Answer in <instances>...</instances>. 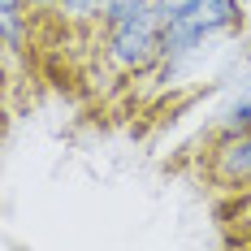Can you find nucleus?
I'll list each match as a JSON object with an SVG mask.
<instances>
[{
	"mask_svg": "<svg viewBox=\"0 0 251 251\" xmlns=\"http://www.w3.org/2000/svg\"><path fill=\"white\" fill-rule=\"evenodd\" d=\"M160 30H165V18H160L156 0L143 4L139 13L122 18V22H108V26L100 30L104 61H108L122 78L156 70V65L165 61V52H160Z\"/></svg>",
	"mask_w": 251,
	"mask_h": 251,
	"instance_id": "nucleus-1",
	"label": "nucleus"
},
{
	"mask_svg": "<svg viewBox=\"0 0 251 251\" xmlns=\"http://www.w3.org/2000/svg\"><path fill=\"white\" fill-rule=\"evenodd\" d=\"M243 9H247L243 0H200L186 18H191L195 26H203V30L217 39V35H229V30L243 26Z\"/></svg>",
	"mask_w": 251,
	"mask_h": 251,
	"instance_id": "nucleus-2",
	"label": "nucleus"
},
{
	"mask_svg": "<svg viewBox=\"0 0 251 251\" xmlns=\"http://www.w3.org/2000/svg\"><path fill=\"white\" fill-rule=\"evenodd\" d=\"M200 0H156V9H160V18L169 22V18H182V13H191Z\"/></svg>",
	"mask_w": 251,
	"mask_h": 251,
	"instance_id": "nucleus-3",
	"label": "nucleus"
},
{
	"mask_svg": "<svg viewBox=\"0 0 251 251\" xmlns=\"http://www.w3.org/2000/svg\"><path fill=\"white\" fill-rule=\"evenodd\" d=\"M30 4V13H48V9H56V0H26Z\"/></svg>",
	"mask_w": 251,
	"mask_h": 251,
	"instance_id": "nucleus-4",
	"label": "nucleus"
},
{
	"mask_svg": "<svg viewBox=\"0 0 251 251\" xmlns=\"http://www.w3.org/2000/svg\"><path fill=\"white\" fill-rule=\"evenodd\" d=\"M238 96H247V100H251V82H247V87H243V91H238Z\"/></svg>",
	"mask_w": 251,
	"mask_h": 251,
	"instance_id": "nucleus-5",
	"label": "nucleus"
},
{
	"mask_svg": "<svg viewBox=\"0 0 251 251\" xmlns=\"http://www.w3.org/2000/svg\"><path fill=\"white\" fill-rule=\"evenodd\" d=\"M100 4H104V9H108V0H100Z\"/></svg>",
	"mask_w": 251,
	"mask_h": 251,
	"instance_id": "nucleus-6",
	"label": "nucleus"
},
{
	"mask_svg": "<svg viewBox=\"0 0 251 251\" xmlns=\"http://www.w3.org/2000/svg\"><path fill=\"white\" fill-rule=\"evenodd\" d=\"M243 4H251V0H243Z\"/></svg>",
	"mask_w": 251,
	"mask_h": 251,
	"instance_id": "nucleus-7",
	"label": "nucleus"
}]
</instances>
